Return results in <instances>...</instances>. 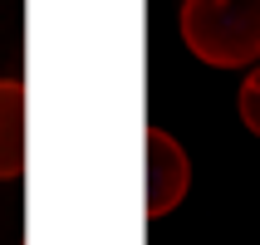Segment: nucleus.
<instances>
[{
	"label": "nucleus",
	"mask_w": 260,
	"mask_h": 245,
	"mask_svg": "<svg viewBox=\"0 0 260 245\" xmlns=\"http://www.w3.org/2000/svg\"><path fill=\"white\" fill-rule=\"evenodd\" d=\"M182 44L211 69L260 64V0H182Z\"/></svg>",
	"instance_id": "1"
},
{
	"label": "nucleus",
	"mask_w": 260,
	"mask_h": 245,
	"mask_svg": "<svg viewBox=\"0 0 260 245\" xmlns=\"http://www.w3.org/2000/svg\"><path fill=\"white\" fill-rule=\"evenodd\" d=\"M187 182H191V162L182 143L152 123L147 128V221L172 216L187 196Z\"/></svg>",
	"instance_id": "2"
},
{
	"label": "nucleus",
	"mask_w": 260,
	"mask_h": 245,
	"mask_svg": "<svg viewBox=\"0 0 260 245\" xmlns=\"http://www.w3.org/2000/svg\"><path fill=\"white\" fill-rule=\"evenodd\" d=\"M25 172V84L0 79V182Z\"/></svg>",
	"instance_id": "3"
},
{
	"label": "nucleus",
	"mask_w": 260,
	"mask_h": 245,
	"mask_svg": "<svg viewBox=\"0 0 260 245\" xmlns=\"http://www.w3.org/2000/svg\"><path fill=\"white\" fill-rule=\"evenodd\" d=\"M236 108H241V123L260 137V64L246 74V84H241V93H236Z\"/></svg>",
	"instance_id": "4"
}]
</instances>
